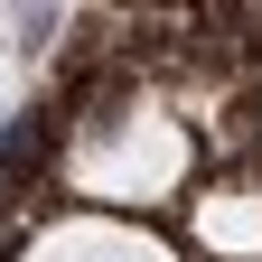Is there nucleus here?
Here are the masks:
<instances>
[{
	"mask_svg": "<svg viewBox=\"0 0 262 262\" xmlns=\"http://www.w3.org/2000/svg\"><path fill=\"white\" fill-rule=\"evenodd\" d=\"M28 262H178L169 244H150L141 225H113V215H66L47 225L38 244H28Z\"/></svg>",
	"mask_w": 262,
	"mask_h": 262,
	"instance_id": "nucleus-2",
	"label": "nucleus"
},
{
	"mask_svg": "<svg viewBox=\"0 0 262 262\" xmlns=\"http://www.w3.org/2000/svg\"><path fill=\"white\" fill-rule=\"evenodd\" d=\"M196 244L215 262H262V187H206L196 196Z\"/></svg>",
	"mask_w": 262,
	"mask_h": 262,
	"instance_id": "nucleus-3",
	"label": "nucleus"
},
{
	"mask_svg": "<svg viewBox=\"0 0 262 262\" xmlns=\"http://www.w3.org/2000/svg\"><path fill=\"white\" fill-rule=\"evenodd\" d=\"M187 178V131L141 103V113H113L94 141L75 150V187L84 196H113V206H150V196H169Z\"/></svg>",
	"mask_w": 262,
	"mask_h": 262,
	"instance_id": "nucleus-1",
	"label": "nucleus"
}]
</instances>
